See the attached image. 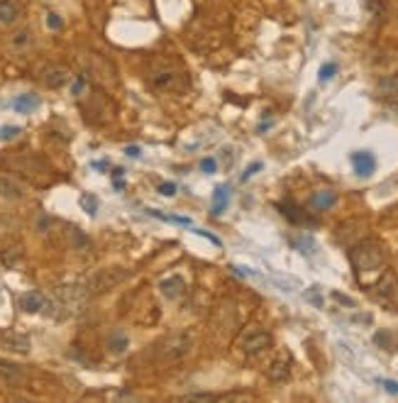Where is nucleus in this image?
<instances>
[{"label": "nucleus", "instance_id": "nucleus-1", "mask_svg": "<svg viewBox=\"0 0 398 403\" xmlns=\"http://www.w3.org/2000/svg\"><path fill=\"white\" fill-rule=\"evenodd\" d=\"M350 259L357 284L364 289L379 284L381 277L386 274V252L376 239H364V242L354 244L350 252Z\"/></svg>", "mask_w": 398, "mask_h": 403}, {"label": "nucleus", "instance_id": "nucleus-2", "mask_svg": "<svg viewBox=\"0 0 398 403\" xmlns=\"http://www.w3.org/2000/svg\"><path fill=\"white\" fill-rule=\"evenodd\" d=\"M237 347L242 355L259 357L262 352H267L269 347H272V335L264 328H259V325H249V328H244L242 335H239Z\"/></svg>", "mask_w": 398, "mask_h": 403}, {"label": "nucleus", "instance_id": "nucleus-3", "mask_svg": "<svg viewBox=\"0 0 398 403\" xmlns=\"http://www.w3.org/2000/svg\"><path fill=\"white\" fill-rule=\"evenodd\" d=\"M127 279V272L120 267H108V269H98V272H93L88 279H84V289L88 291V296H95V293H103V291L117 286L120 282H125Z\"/></svg>", "mask_w": 398, "mask_h": 403}, {"label": "nucleus", "instance_id": "nucleus-4", "mask_svg": "<svg viewBox=\"0 0 398 403\" xmlns=\"http://www.w3.org/2000/svg\"><path fill=\"white\" fill-rule=\"evenodd\" d=\"M193 347V338L188 333H173L169 338H164L159 343V359L164 362H181L191 355Z\"/></svg>", "mask_w": 398, "mask_h": 403}, {"label": "nucleus", "instance_id": "nucleus-5", "mask_svg": "<svg viewBox=\"0 0 398 403\" xmlns=\"http://www.w3.org/2000/svg\"><path fill=\"white\" fill-rule=\"evenodd\" d=\"M150 86L154 91H159V93H169V91H176L178 86H181V79H178V74L173 69H169V66H161V69L152 71Z\"/></svg>", "mask_w": 398, "mask_h": 403}, {"label": "nucleus", "instance_id": "nucleus-6", "mask_svg": "<svg viewBox=\"0 0 398 403\" xmlns=\"http://www.w3.org/2000/svg\"><path fill=\"white\" fill-rule=\"evenodd\" d=\"M25 384V371L15 362L0 359V389H15Z\"/></svg>", "mask_w": 398, "mask_h": 403}, {"label": "nucleus", "instance_id": "nucleus-7", "mask_svg": "<svg viewBox=\"0 0 398 403\" xmlns=\"http://www.w3.org/2000/svg\"><path fill=\"white\" fill-rule=\"evenodd\" d=\"M159 293L169 300H178L183 293H186V279L181 274H169L159 282Z\"/></svg>", "mask_w": 398, "mask_h": 403}, {"label": "nucleus", "instance_id": "nucleus-8", "mask_svg": "<svg viewBox=\"0 0 398 403\" xmlns=\"http://www.w3.org/2000/svg\"><path fill=\"white\" fill-rule=\"evenodd\" d=\"M69 81H71V71L66 69V66H49V69H44V74H42V84L52 91L64 88Z\"/></svg>", "mask_w": 398, "mask_h": 403}, {"label": "nucleus", "instance_id": "nucleus-9", "mask_svg": "<svg viewBox=\"0 0 398 403\" xmlns=\"http://www.w3.org/2000/svg\"><path fill=\"white\" fill-rule=\"evenodd\" d=\"M0 198H3V201H22L25 186L15 176L0 173Z\"/></svg>", "mask_w": 398, "mask_h": 403}, {"label": "nucleus", "instance_id": "nucleus-10", "mask_svg": "<svg viewBox=\"0 0 398 403\" xmlns=\"http://www.w3.org/2000/svg\"><path fill=\"white\" fill-rule=\"evenodd\" d=\"M0 345L8 352H15V355H27L29 352V338L22 333H15V330H8V333L0 335Z\"/></svg>", "mask_w": 398, "mask_h": 403}, {"label": "nucleus", "instance_id": "nucleus-11", "mask_svg": "<svg viewBox=\"0 0 398 403\" xmlns=\"http://www.w3.org/2000/svg\"><path fill=\"white\" fill-rule=\"evenodd\" d=\"M20 308L25 313H42L47 308V296L42 291H27V293L20 296Z\"/></svg>", "mask_w": 398, "mask_h": 403}, {"label": "nucleus", "instance_id": "nucleus-12", "mask_svg": "<svg viewBox=\"0 0 398 403\" xmlns=\"http://www.w3.org/2000/svg\"><path fill=\"white\" fill-rule=\"evenodd\" d=\"M352 166H354L357 176L366 178V176H371V173H374L376 159H374V154H371V152H354V154H352Z\"/></svg>", "mask_w": 398, "mask_h": 403}, {"label": "nucleus", "instance_id": "nucleus-13", "mask_svg": "<svg viewBox=\"0 0 398 403\" xmlns=\"http://www.w3.org/2000/svg\"><path fill=\"white\" fill-rule=\"evenodd\" d=\"M267 376L272 381H286L291 376V357L288 355H281V357H277V359L272 362V364L267 366Z\"/></svg>", "mask_w": 398, "mask_h": 403}, {"label": "nucleus", "instance_id": "nucleus-14", "mask_svg": "<svg viewBox=\"0 0 398 403\" xmlns=\"http://www.w3.org/2000/svg\"><path fill=\"white\" fill-rule=\"evenodd\" d=\"M335 203H338V193L335 191H315L313 196H310L308 206L313 208V211L323 213V211H328V208H333Z\"/></svg>", "mask_w": 398, "mask_h": 403}, {"label": "nucleus", "instance_id": "nucleus-15", "mask_svg": "<svg viewBox=\"0 0 398 403\" xmlns=\"http://www.w3.org/2000/svg\"><path fill=\"white\" fill-rule=\"evenodd\" d=\"M376 95H379V98H398V74H389L384 76V79H379Z\"/></svg>", "mask_w": 398, "mask_h": 403}, {"label": "nucleus", "instance_id": "nucleus-16", "mask_svg": "<svg viewBox=\"0 0 398 403\" xmlns=\"http://www.w3.org/2000/svg\"><path fill=\"white\" fill-rule=\"evenodd\" d=\"M22 8L15 0H0V25H13L20 20Z\"/></svg>", "mask_w": 398, "mask_h": 403}, {"label": "nucleus", "instance_id": "nucleus-17", "mask_svg": "<svg viewBox=\"0 0 398 403\" xmlns=\"http://www.w3.org/2000/svg\"><path fill=\"white\" fill-rule=\"evenodd\" d=\"M34 108H39V98H37V95H32V93H22V95H18V98L13 100L15 113L27 115V113H32Z\"/></svg>", "mask_w": 398, "mask_h": 403}, {"label": "nucleus", "instance_id": "nucleus-18", "mask_svg": "<svg viewBox=\"0 0 398 403\" xmlns=\"http://www.w3.org/2000/svg\"><path fill=\"white\" fill-rule=\"evenodd\" d=\"M230 203V193H227V186H218L215 193H213V216H223L225 213Z\"/></svg>", "mask_w": 398, "mask_h": 403}, {"label": "nucleus", "instance_id": "nucleus-19", "mask_svg": "<svg viewBox=\"0 0 398 403\" xmlns=\"http://www.w3.org/2000/svg\"><path fill=\"white\" fill-rule=\"evenodd\" d=\"M29 42H32V34H29L27 27L18 29V32L13 34V39H10V44H13V49H27Z\"/></svg>", "mask_w": 398, "mask_h": 403}, {"label": "nucleus", "instance_id": "nucleus-20", "mask_svg": "<svg viewBox=\"0 0 398 403\" xmlns=\"http://www.w3.org/2000/svg\"><path fill=\"white\" fill-rule=\"evenodd\" d=\"M125 347H127V338H125V335H120V333H115L113 338L108 340V350H110V352H115V355L125 352Z\"/></svg>", "mask_w": 398, "mask_h": 403}, {"label": "nucleus", "instance_id": "nucleus-21", "mask_svg": "<svg viewBox=\"0 0 398 403\" xmlns=\"http://www.w3.org/2000/svg\"><path fill=\"white\" fill-rule=\"evenodd\" d=\"M152 216H157L159 220H166V223H176V225H191V220L188 218H183V216H164V213H159V211H150Z\"/></svg>", "mask_w": 398, "mask_h": 403}, {"label": "nucleus", "instance_id": "nucleus-22", "mask_svg": "<svg viewBox=\"0 0 398 403\" xmlns=\"http://www.w3.org/2000/svg\"><path fill=\"white\" fill-rule=\"evenodd\" d=\"M335 74H338V66H335L333 61H330V64H323V66H320V76H318V79H320V84H325V81H330Z\"/></svg>", "mask_w": 398, "mask_h": 403}, {"label": "nucleus", "instance_id": "nucleus-23", "mask_svg": "<svg viewBox=\"0 0 398 403\" xmlns=\"http://www.w3.org/2000/svg\"><path fill=\"white\" fill-rule=\"evenodd\" d=\"M18 135H20V127H18V125H5V127H0V142L15 140Z\"/></svg>", "mask_w": 398, "mask_h": 403}, {"label": "nucleus", "instance_id": "nucleus-24", "mask_svg": "<svg viewBox=\"0 0 398 403\" xmlns=\"http://www.w3.org/2000/svg\"><path fill=\"white\" fill-rule=\"evenodd\" d=\"M220 396H213V394H188L183 396V401H218Z\"/></svg>", "mask_w": 398, "mask_h": 403}, {"label": "nucleus", "instance_id": "nucleus-25", "mask_svg": "<svg viewBox=\"0 0 398 403\" xmlns=\"http://www.w3.org/2000/svg\"><path fill=\"white\" fill-rule=\"evenodd\" d=\"M201 169L206 171V173H215V169H218V161L213 159V157H208V159H203V161H201Z\"/></svg>", "mask_w": 398, "mask_h": 403}, {"label": "nucleus", "instance_id": "nucleus-26", "mask_svg": "<svg viewBox=\"0 0 398 403\" xmlns=\"http://www.w3.org/2000/svg\"><path fill=\"white\" fill-rule=\"evenodd\" d=\"M259 169H262V161H254V164H249V166H247V171L242 173V181H249V178H252Z\"/></svg>", "mask_w": 398, "mask_h": 403}, {"label": "nucleus", "instance_id": "nucleus-27", "mask_svg": "<svg viewBox=\"0 0 398 403\" xmlns=\"http://www.w3.org/2000/svg\"><path fill=\"white\" fill-rule=\"evenodd\" d=\"M81 203H84V208H86V213H88V216H95V198L84 196V198H81Z\"/></svg>", "mask_w": 398, "mask_h": 403}, {"label": "nucleus", "instance_id": "nucleus-28", "mask_svg": "<svg viewBox=\"0 0 398 403\" xmlns=\"http://www.w3.org/2000/svg\"><path fill=\"white\" fill-rule=\"evenodd\" d=\"M381 384H384V389L389 391V394L398 396V381H394V379H381Z\"/></svg>", "mask_w": 398, "mask_h": 403}, {"label": "nucleus", "instance_id": "nucleus-29", "mask_svg": "<svg viewBox=\"0 0 398 403\" xmlns=\"http://www.w3.org/2000/svg\"><path fill=\"white\" fill-rule=\"evenodd\" d=\"M159 193L161 196H173V193H176V183H161Z\"/></svg>", "mask_w": 398, "mask_h": 403}, {"label": "nucleus", "instance_id": "nucleus-30", "mask_svg": "<svg viewBox=\"0 0 398 403\" xmlns=\"http://www.w3.org/2000/svg\"><path fill=\"white\" fill-rule=\"evenodd\" d=\"M47 25H49V27H52V29H59L61 27V18H59V15H47Z\"/></svg>", "mask_w": 398, "mask_h": 403}, {"label": "nucleus", "instance_id": "nucleus-31", "mask_svg": "<svg viewBox=\"0 0 398 403\" xmlns=\"http://www.w3.org/2000/svg\"><path fill=\"white\" fill-rule=\"evenodd\" d=\"M196 234H201V237H206V239H211L213 244H218V247H220V239L215 237V234H211V232H206V230H193Z\"/></svg>", "mask_w": 398, "mask_h": 403}, {"label": "nucleus", "instance_id": "nucleus-32", "mask_svg": "<svg viewBox=\"0 0 398 403\" xmlns=\"http://www.w3.org/2000/svg\"><path fill=\"white\" fill-rule=\"evenodd\" d=\"M125 154H127V157H132V159H137V157H140L142 152H140V147L132 145V147H127V150H125Z\"/></svg>", "mask_w": 398, "mask_h": 403}, {"label": "nucleus", "instance_id": "nucleus-33", "mask_svg": "<svg viewBox=\"0 0 398 403\" xmlns=\"http://www.w3.org/2000/svg\"><path fill=\"white\" fill-rule=\"evenodd\" d=\"M81 88H84V79H79L74 84V95H81Z\"/></svg>", "mask_w": 398, "mask_h": 403}, {"label": "nucleus", "instance_id": "nucleus-34", "mask_svg": "<svg viewBox=\"0 0 398 403\" xmlns=\"http://www.w3.org/2000/svg\"><path fill=\"white\" fill-rule=\"evenodd\" d=\"M47 3H49V0H47Z\"/></svg>", "mask_w": 398, "mask_h": 403}]
</instances>
